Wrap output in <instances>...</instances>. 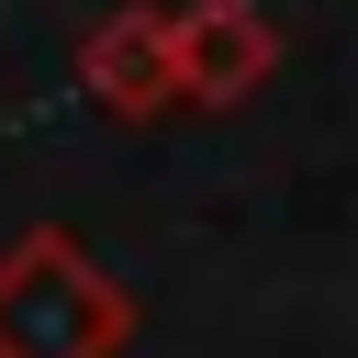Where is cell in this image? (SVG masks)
<instances>
[{
  "instance_id": "7a4b0ae2",
  "label": "cell",
  "mask_w": 358,
  "mask_h": 358,
  "mask_svg": "<svg viewBox=\"0 0 358 358\" xmlns=\"http://www.w3.org/2000/svg\"><path fill=\"white\" fill-rule=\"evenodd\" d=\"M168 45H179V112H235L280 78V22L257 0H179Z\"/></svg>"
},
{
  "instance_id": "6da1fadb",
  "label": "cell",
  "mask_w": 358,
  "mask_h": 358,
  "mask_svg": "<svg viewBox=\"0 0 358 358\" xmlns=\"http://www.w3.org/2000/svg\"><path fill=\"white\" fill-rule=\"evenodd\" d=\"M123 347H134V291L67 224L0 246V358H123Z\"/></svg>"
},
{
  "instance_id": "3957f363",
  "label": "cell",
  "mask_w": 358,
  "mask_h": 358,
  "mask_svg": "<svg viewBox=\"0 0 358 358\" xmlns=\"http://www.w3.org/2000/svg\"><path fill=\"white\" fill-rule=\"evenodd\" d=\"M78 101L112 112V123L179 112V45H168V11H157V0H123V11L78 45Z\"/></svg>"
}]
</instances>
